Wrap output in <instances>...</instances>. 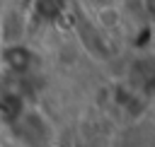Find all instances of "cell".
<instances>
[{
  "instance_id": "cell-5",
  "label": "cell",
  "mask_w": 155,
  "mask_h": 147,
  "mask_svg": "<svg viewBox=\"0 0 155 147\" xmlns=\"http://www.w3.org/2000/svg\"><path fill=\"white\" fill-rule=\"evenodd\" d=\"M0 46H2V29H0Z\"/></svg>"
},
{
  "instance_id": "cell-3",
  "label": "cell",
  "mask_w": 155,
  "mask_h": 147,
  "mask_svg": "<svg viewBox=\"0 0 155 147\" xmlns=\"http://www.w3.org/2000/svg\"><path fill=\"white\" fill-rule=\"evenodd\" d=\"M24 108H27V106H24V101H22L19 94H15V92H2V94H0V120H2L7 128L22 116Z\"/></svg>"
},
{
  "instance_id": "cell-1",
  "label": "cell",
  "mask_w": 155,
  "mask_h": 147,
  "mask_svg": "<svg viewBox=\"0 0 155 147\" xmlns=\"http://www.w3.org/2000/svg\"><path fill=\"white\" fill-rule=\"evenodd\" d=\"M19 145L24 147H51L53 145V125L39 108H24L22 116L10 125Z\"/></svg>"
},
{
  "instance_id": "cell-4",
  "label": "cell",
  "mask_w": 155,
  "mask_h": 147,
  "mask_svg": "<svg viewBox=\"0 0 155 147\" xmlns=\"http://www.w3.org/2000/svg\"><path fill=\"white\" fill-rule=\"evenodd\" d=\"M92 5H94V10H99V7H114V5H119V0H90Z\"/></svg>"
},
{
  "instance_id": "cell-2",
  "label": "cell",
  "mask_w": 155,
  "mask_h": 147,
  "mask_svg": "<svg viewBox=\"0 0 155 147\" xmlns=\"http://www.w3.org/2000/svg\"><path fill=\"white\" fill-rule=\"evenodd\" d=\"M0 60H2V65L10 70V72H17V75H24V72H29L31 67H34V63H36V55H34V51L29 48V46H24V43H5V46H0Z\"/></svg>"
}]
</instances>
